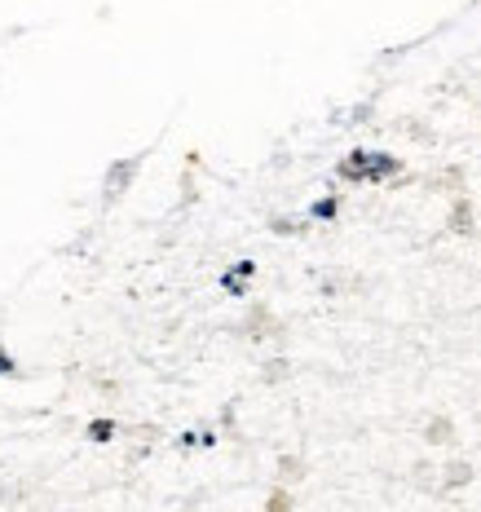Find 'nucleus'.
I'll list each match as a JSON object with an SVG mask.
<instances>
[{
    "label": "nucleus",
    "instance_id": "obj_1",
    "mask_svg": "<svg viewBox=\"0 0 481 512\" xmlns=\"http://www.w3.org/2000/svg\"><path fill=\"white\" fill-rule=\"evenodd\" d=\"M345 181H367V186H376V181H389V177H398L402 173V159L398 155H389V151H349L345 159H340V168H336Z\"/></svg>",
    "mask_w": 481,
    "mask_h": 512
},
{
    "label": "nucleus",
    "instance_id": "obj_2",
    "mask_svg": "<svg viewBox=\"0 0 481 512\" xmlns=\"http://www.w3.org/2000/svg\"><path fill=\"white\" fill-rule=\"evenodd\" d=\"M248 279H256V261H234L226 274H221V287L230 296H248Z\"/></svg>",
    "mask_w": 481,
    "mask_h": 512
},
{
    "label": "nucleus",
    "instance_id": "obj_3",
    "mask_svg": "<svg viewBox=\"0 0 481 512\" xmlns=\"http://www.w3.org/2000/svg\"><path fill=\"white\" fill-rule=\"evenodd\" d=\"M133 173H137V159H124V164L115 168V173H106V195H111V199L120 195V190L128 186V177H133Z\"/></svg>",
    "mask_w": 481,
    "mask_h": 512
},
{
    "label": "nucleus",
    "instance_id": "obj_4",
    "mask_svg": "<svg viewBox=\"0 0 481 512\" xmlns=\"http://www.w3.org/2000/svg\"><path fill=\"white\" fill-rule=\"evenodd\" d=\"M336 212H340V199L323 195V199H314V204H309V221H336Z\"/></svg>",
    "mask_w": 481,
    "mask_h": 512
},
{
    "label": "nucleus",
    "instance_id": "obj_5",
    "mask_svg": "<svg viewBox=\"0 0 481 512\" xmlns=\"http://www.w3.org/2000/svg\"><path fill=\"white\" fill-rule=\"evenodd\" d=\"M89 437H93V442H111V437H115V424H111V420H93V424H89Z\"/></svg>",
    "mask_w": 481,
    "mask_h": 512
},
{
    "label": "nucleus",
    "instance_id": "obj_6",
    "mask_svg": "<svg viewBox=\"0 0 481 512\" xmlns=\"http://www.w3.org/2000/svg\"><path fill=\"white\" fill-rule=\"evenodd\" d=\"M301 230V221H292V217H274V234H296Z\"/></svg>",
    "mask_w": 481,
    "mask_h": 512
},
{
    "label": "nucleus",
    "instance_id": "obj_7",
    "mask_svg": "<svg viewBox=\"0 0 481 512\" xmlns=\"http://www.w3.org/2000/svg\"><path fill=\"white\" fill-rule=\"evenodd\" d=\"M0 376H18V362L5 354V345H0Z\"/></svg>",
    "mask_w": 481,
    "mask_h": 512
},
{
    "label": "nucleus",
    "instance_id": "obj_8",
    "mask_svg": "<svg viewBox=\"0 0 481 512\" xmlns=\"http://www.w3.org/2000/svg\"><path fill=\"white\" fill-rule=\"evenodd\" d=\"M468 473H473V468H468V464H455V468H451V486H459V482H468Z\"/></svg>",
    "mask_w": 481,
    "mask_h": 512
}]
</instances>
